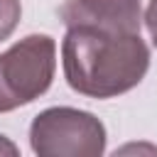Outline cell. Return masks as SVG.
I'll list each match as a JSON object with an SVG mask.
<instances>
[{
    "label": "cell",
    "instance_id": "6da1fadb",
    "mask_svg": "<svg viewBox=\"0 0 157 157\" xmlns=\"http://www.w3.org/2000/svg\"><path fill=\"white\" fill-rule=\"evenodd\" d=\"M66 83L88 98H115L132 91L150 69V49L140 32H113L74 25L61 42Z\"/></svg>",
    "mask_w": 157,
    "mask_h": 157
},
{
    "label": "cell",
    "instance_id": "7a4b0ae2",
    "mask_svg": "<svg viewBox=\"0 0 157 157\" xmlns=\"http://www.w3.org/2000/svg\"><path fill=\"white\" fill-rule=\"evenodd\" d=\"M56 71V42L49 34H27L0 54V113L37 101L49 91Z\"/></svg>",
    "mask_w": 157,
    "mask_h": 157
},
{
    "label": "cell",
    "instance_id": "3957f363",
    "mask_svg": "<svg viewBox=\"0 0 157 157\" xmlns=\"http://www.w3.org/2000/svg\"><path fill=\"white\" fill-rule=\"evenodd\" d=\"M29 145L39 157H98L105 152V125L88 110L47 108L29 125Z\"/></svg>",
    "mask_w": 157,
    "mask_h": 157
},
{
    "label": "cell",
    "instance_id": "277c9868",
    "mask_svg": "<svg viewBox=\"0 0 157 157\" xmlns=\"http://www.w3.org/2000/svg\"><path fill=\"white\" fill-rule=\"evenodd\" d=\"M66 27L91 25L113 32H140V0H66L59 7Z\"/></svg>",
    "mask_w": 157,
    "mask_h": 157
},
{
    "label": "cell",
    "instance_id": "5b68a950",
    "mask_svg": "<svg viewBox=\"0 0 157 157\" xmlns=\"http://www.w3.org/2000/svg\"><path fill=\"white\" fill-rule=\"evenodd\" d=\"M20 17H22L20 0H0V42L7 39L17 29Z\"/></svg>",
    "mask_w": 157,
    "mask_h": 157
},
{
    "label": "cell",
    "instance_id": "8992f818",
    "mask_svg": "<svg viewBox=\"0 0 157 157\" xmlns=\"http://www.w3.org/2000/svg\"><path fill=\"white\" fill-rule=\"evenodd\" d=\"M145 25H147V32L152 37V44L157 47V0H150V5L145 10Z\"/></svg>",
    "mask_w": 157,
    "mask_h": 157
},
{
    "label": "cell",
    "instance_id": "52a82bcc",
    "mask_svg": "<svg viewBox=\"0 0 157 157\" xmlns=\"http://www.w3.org/2000/svg\"><path fill=\"white\" fill-rule=\"evenodd\" d=\"M2 155H7V157H17V155H20L17 145H15L12 140H7L5 135H0V157H2Z\"/></svg>",
    "mask_w": 157,
    "mask_h": 157
}]
</instances>
